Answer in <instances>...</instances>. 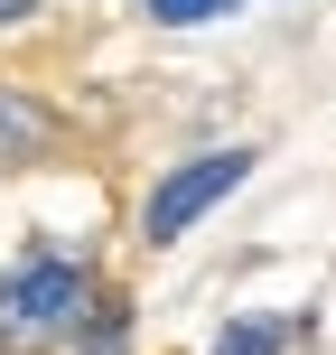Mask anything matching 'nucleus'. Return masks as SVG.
Returning a JSON list of instances; mask_svg holds the SVG:
<instances>
[{"label": "nucleus", "mask_w": 336, "mask_h": 355, "mask_svg": "<svg viewBox=\"0 0 336 355\" xmlns=\"http://www.w3.org/2000/svg\"><path fill=\"white\" fill-rule=\"evenodd\" d=\"M94 281L66 262V252H28V262L0 281V346H56L66 327H85Z\"/></svg>", "instance_id": "obj_1"}, {"label": "nucleus", "mask_w": 336, "mask_h": 355, "mask_svg": "<svg viewBox=\"0 0 336 355\" xmlns=\"http://www.w3.org/2000/svg\"><path fill=\"white\" fill-rule=\"evenodd\" d=\"M243 178H252V150H206V159L168 168L159 187H150V206H141V234H150V243H177V234H187L206 206H224Z\"/></svg>", "instance_id": "obj_2"}, {"label": "nucleus", "mask_w": 336, "mask_h": 355, "mask_svg": "<svg viewBox=\"0 0 336 355\" xmlns=\"http://www.w3.org/2000/svg\"><path fill=\"white\" fill-rule=\"evenodd\" d=\"M47 150H56V112H47V103H28L19 85H0V168L47 159Z\"/></svg>", "instance_id": "obj_3"}, {"label": "nucleus", "mask_w": 336, "mask_h": 355, "mask_svg": "<svg viewBox=\"0 0 336 355\" xmlns=\"http://www.w3.org/2000/svg\"><path fill=\"white\" fill-rule=\"evenodd\" d=\"M281 346H290L281 318H233L224 337H215V355H281Z\"/></svg>", "instance_id": "obj_4"}, {"label": "nucleus", "mask_w": 336, "mask_h": 355, "mask_svg": "<svg viewBox=\"0 0 336 355\" xmlns=\"http://www.w3.org/2000/svg\"><path fill=\"white\" fill-rule=\"evenodd\" d=\"M215 10H233V0H150L159 28H196V19H215Z\"/></svg>", "instance_id": "obj_5"}, {"label": "nucleus", "mask_w": 336, "mask_h": 355, "mask_svg": "<svg viewBox=\"0 0 336 355\" xmlns=\"http://www.w3.org/2000/svg\"><path fill=\"white\" fill-rule=\"evenodd\" d=\"M37 10V0H0V28H19V19H28Z\"/></svg>", "instance_id": "obj_6"}]
</instances>
